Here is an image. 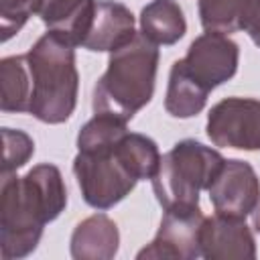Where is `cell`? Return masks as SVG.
Returning a JSON list of instances; mask_svg holds the SVG:
<instances>
[{
    "mask_svg": "<svg viewBox=\"0 0 260 260\" xmlns=\"http://www.w3.org/2000/svg\"><path fill=\"white\" fill-rule=\"evenodd\" d=\"M136 20L130 8L114 0H98L91 28L83 41L87 51H116L136 37Z\"/></svg>",
    "mask_w": 260,
    "mask_h": 260,
    "instance_id": "11",
    "label": "cell"
},
{
    "mask_svg": "<svg viewBox=\"0 0 260 260\" xmlns=\"http://www.w3.org/2000/svg\"><path fill=\"white\" fill-rule=\"evenodd\" d=\"M0 108L2 112L22 114L30 108L32 79L26 55H10L0 61Z\"/></svg>",
    "mask_w": 260,
    "mask_h": 260,
    "instance_id": "16",
    "label": "cell"
},
{
    "mask_svg": "<svg viewBox=\"0 0 260 260\" xmlns=\"http://www.w3.org/2000/svg\"><path fill=\"white\" fill-rule=\"evenodd\" d=\"M126 132H128V122L110 114H93V118L85 122L77 134V150L91 152V150L110 148L118 144Z\"/></svg>",
    "mask_w": 260,
    "mask_h": 260,
    "instance_id": "17",
    "label": "cell"
},
{
    "mask_svg": "<svg viewBox=\"0 0 260 260\" xmlns=\"http://www.w3.org/2000/svg\"><path fill=\"white\" fill-rule=\"evenodd\" d=\"M201 256L207 260H254L256 242L240 217H205L201 228Z\"/></svg>",
    "mask_w": 260,
    "mask_h": 260,
    "instance_id": "10",
    "label": "cell"
},
{
    "mask_svg": "<svg viewBox=\"0 0 260 260\" xmlns=\"http://www.w3.org/2000/svg\"><path fill=\"white\" fill-rule=\"evenodd\" d=\"M225 158L211 146L193 138L177 142L160 156L156 173L152 175V191L162 209L197 207L199 193L209 189Z\"/></svg>",
    "mask_w": 260,
    "mask_h": 260,
    "instance_id": "5",
    "label": "cell"
},
{
    "mask_svg": "<svg viewBox=\"0 0 260 260\" xmlns=\"http://www.w3.org/2000/svg\"><path fill=\"white\" fill-rule=\"evenodd\" d=\"M240 30L248 32L250 39L260 47V0H246Z\"/></svg>",
    "mask_w": 260,
    "mask_h": 260,
    "instance_id": "21",
    "label": "cell"
},
{
    "mask_svg": "<svg viewBox=\"0 0 260 260\" xmlns=\"http://www.w3.org/2000/svg\"><path fill=\"white\" fill-rule=\"evenodd\" d=\"M2 144H4V154H2V175L16 173L20 167H24L30 156L35 154V142L32 138L22 132V130H12V128H2Z\"/></svg>",
    "mask_w": 260,
    "mask_h": 260,
    "instance_id": "19",
    "label": "cell"
},
{
    "mask_svg": "<svg viewBox=\"0 0 260 260\" xmlns=\"http://www.w3.org/2000/svg\"><path fill=\"white\" fill-rule=\"evenodd\" d=\"M215 146L238 150H260V100L225 98L217 102L205 124Z\"/></svg>",
    "mask_w": 260,
    "mask_h": 260,
    "instance_id": "6",
    "label": "cell"
},
{
    "mask_svg": "<svg viewBox=\"0 0 260 260\" xmlns=\"http://www.w3.org/2000/svg\"><path fill=\"white\" fill-rule=\"evenodd\" d=\"M118 225L106 213L85 217L71 234V256L75 260H110L118 254Z\"/></svg>",
    "mask_w": 260,
    "mask_h": 260,
    "instance_id": "13",
    "label": "cell"
},
{
    "mask_svg": "<svg viewBox=\"0 0 260 260\" xmlns=\"http://www.w3.org/2000/svg\"><path fill=\"white\" fill-rule=\"evenodd\" d=\"M252 221H254V230L260 234V195H258L256 207H254V211H252Z\"/></svg>",
    "mask_w": 260,
    "mask_h": 260,
    "instance_id": "22",
    "label": "cell"
},
{
    "mask_svg": "<svg viewBox=\"0 0 260 260\" xmlns=\"http://www.w3.org/2000/svg\"><path fill=\"white\" fill-rule=\"evenodd\" d=\"M158 45L136 32L132 41L110 53L108 69L93 87V114H110L124 122L142 110L154 93Z\"/></svg>",
    "mask_w": 260,
    "mask_h": 260,
    "instance_id": "3",
    "label": "cell"
},
{
    "mask_svg": "<svg viewBox=\"0 0 260 260\" xmlns=\"http://www.w3.org/2000/svg\"><path fill=\"white\" fill-rule=\"evenodd\" d=\"M98 0H43L41 20L49 32L73 47H83L91 28Z\"/></svg>",
    "mask_w": 260,
    "mask_h": 260,
    "instance_id": "12",
    "label": "cell"
},
{
    "mask_svg": "<svg viewBox=\"0 0 260 260\" xmlns=\"http://www.w3.org/2000/svg\"><path fill=\"white\" fill-rule=\"evenodd\" d=\"M67 205V189L55 165L41 162L24 177L2 175L0 181V254L4 260L35 252L43 228Z\"/></svg>",
    "mask_w": 260,
    "mask_h": 260,
    "instance_id": "1",
    "label": "cell"
},
{
    "mask_svg": "<svg viewBox=\"0 0 260 260\" xmlns=\"http://www.w3.org/2000/svg\"><path fill=\"white\" fill-rule=\"evenodd\" d=\"M205 215L197 207H173L165 209L154 240L138 252V260L144 258H173L191 260L201 256V228Z\"/></svg>",
    "mask_w": 260,
    "mask_h": 260,
    "instance_id": "7",
    "label": "cell"
},
{
    "mask_svg": "<svg viewBox=\"0 0 260 260\" xmlns=\"http://www.w3.org/2000/svg\"><path fill=\"white\" fill-rule=\"evenodd\" d=\"M209 89L203 87L185 67L183 59L175 61L169 73L165 110L173 118H193L207 104Z\"/></svg>",
    "mask_w": 260,
    "mask_h": 260,
    "instance_id": "14",
    "label": "cell"
},
{
    "mask_svg": "<svg viewBox=\"0 0 260 260\" xmlns=\"http://www.w3.org/2000/svg\"><path fill=\"white\" fill-rule=\"evenodd\" d=\"M246 0H199V18L205 30L230 35L242 28Z\"/></svg>",
    "mask_w": 260,
    "mask_h": 260,
    "instance_id": "18",
    "label": "cell"
},
{
    "mask_svg": "<svg viewBox=\"0 0 260 260\" xmlns=\"http://www.w3.org/2000/svg\"><path fill=\"white\" fill-rule=\"evenodd\" d=\"M32 93L28 114L45 124H63L77 106L79 73L75 47L53 32H45L26 53Z\"/></svg>",
    "mask_w": 260,
    "mask_h": 260,
    "instance_id": "4",
    "label": "cell"
},
{
    "mask_svg": "<svg viewBox=\"0 0 260 260\" xmlns=\"http://www.w3.org/2000/svg\"><path fill=\"white\" fill-rule=\"evenodd\" d=\"M43 0H0V39L10 41L32 14L41 12Z\"/></svg>",
    "mask_w": 260,
    "mask_h": 260,
    "instance_id": "20",
    "label": "cell"
},
{
    "mask_svg": "<svg viewBox=\"0 0 260 260\" xmlns=\"http://www.w3.org/2000/svg\"><path fill=\"white\" fill-rule=\"evenodd\" d=\"M140 32L154 45H175L187 32V20L175 0H152L140 12Z\"/></svg>",
    "mask_w": 260,
    "mask_h": 260,
    "instance_id": "15",
    "label": "cell"
},
{
    "mask_svg": "<svg viewBox=\"0 0 260 260\" xmlns=\"http://www.w3.org/2000/svg\"><path fill=\"white\" fill-rule=\"evenodd\" d=\"M240 49L228 35L205 30L197 37L183 57L187 71L209 91L228 79H232L238 71Z\"/></svg>",
    "mask_w": 260,
    "mask_h": 260,
    "instance_id": "8",
    "label": "cell"
},
{
    "mask_svg": "<svg viewBox=\"0 0 260 260\" xmlns=\"http://www.w3.org/2000/svg\"><path fill=\"white\" fill-rule=\"evenodd\" d=\"M209 201L217 215L246 219L256 207L260 195V181L250 162L230 158L207 189Z\"/></svg>",
    "mask_w": 260,
    "mask_h": 260,
    "instance_id": "9",
    "label": "cell"
},
{
    "mask_svg": "<svg viewBox=\"0 0 260 260\" xmlns=\"http://www.w3.org/2000/svg\"><path fill=\"white\" fill-rule=\"evenodd\" d=\"M160 162L158 146L152 138L126 132L124 138L102 150L77 152L73 175L81 197L93 209H110L120 203L142 179H152Z\"/></svg>",
    "mask_w": 260,
    "mask_h": 260,
    "instance_id": "2",
    "label": "cell"
}]
</instances>
